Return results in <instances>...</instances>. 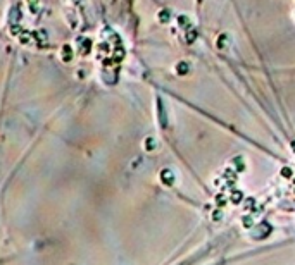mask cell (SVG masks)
Returning <instances> with one entry per match:
<instances>
[{
  "mask_svg": "<svg viewBox=\"0 0 295 265\" xmlns=\"http://www.w3.org/2000/svg\"><path fill=\"white\" fill-rule=\"evenodd\" d=\"M62 53H64V55H62V59H64V60H71V57H73V53H71V47H67V45H66V47L62 48Z\"/></svg>",
  "mask_w": 295,
  "mask_h": 265,
  "instance_id": "cell-1",
  "label": "cell"
}]
</instances>
